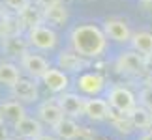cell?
<instances>
[{"mask_svg":"<svg viewBox=\"0 0 152 140\" xmlns=\"http://www.w3.org/2000/svg\"><path fill=\"white\" fill-rule=\"evenodd\" d=\"M72 47L83 58H98L107 47V36L96 25H81L72 32Z\"/></svg>","mask_w":152,"mask_h":140,"instance_id":"obj_1","label":"cell"},{"mask_svg":"<svg viewBox=\"0 0 152 140\" xmlns=\"http://www.w3.org/2000/svg\"><path fill=\"white\" fill-rule=\"evenodd\" d=\"M28 41H30L32 47H36L39 51H53L56 47V32L49 26H43V25H36L30 28L28 32Z\"/></svg>","mask_w":152,"mask_h":140,"instance_id":"obj_2","label":"cell"},{"mask_svg":"<svg viewBox=\"0 0 152 140\" xmlns=\"http://www.w3.org/2000/svg\"><path fill=\"white\" fill-rule=\"evenodd\" d=\"M109 105H111L113 110H116V112H120V114H126V116L137 107L135 105V95H133L128 88H124V86H115V88H111Z\"/></svg>","mask_w":152,"mask_h":140,"instance_id":"obj_3","label":"cell"},{"mask_svg":"<svg viewBox=\"0 0 152 140\" xmlns=\"http://www.w3.org/2000/svg\"><path fill=\"white\" fill-rule=\"evenodd\" d=\"M116 71L124 75H141L147 71V64H145V56L137 51L122 52L116 60Z\"/></svg>","mask_w":152,"mask_h":140,"instance_id":"obj_4","label":"cell"},{"mask_svg":"<svg viewBox=\"0 0 152 140\" xmlns=\"http://www.w3.org/2000/svg\"><path fill=\"white\" fill-rule=\"evenodd\" d=\"M103 32L109 39H113L116 43H128L132 41V36H133L130 32V26L122 19H107L103 22Z\"/></svg>","mask_w":152,"mask_h":140,"instance_id":"obj_5","label":"cell"},{"mask_svg":"<svg viewBox=\"0 0 152 140\" xmlns=\"http://www.w3.org/2000/svg\"><path fill=\"white\" fill-rule=\"evenodd\" d=\"M21 66L32 79H42L49 69V62L39 54L25 52V54H21Z\"/></svg>","mask_w":152,"mask_h":140,"instance_id":"obj_6","label":"cell"},{"mask_svg":"<svg viewBox=\"0 0 152 140\" xmlns=\"http://www.w3.org/2000/svg\"><path fill=\"white\" fill-rule=\"evenodd\" d=\"M56 103L60 105L64 116L79 118V116L85 114V103H86V99H83L81 95H77V93H62V95L56 99Z\"/></svg>","mask_w":152,"mask_h":140,"instance_id":"obj_7","label":"cell"},{"mask_svg":"<svg viewBox=\"0 0 152 140\" xmlns=\"http://www.w3.org/2000/svg\"><path fill=\"white\" fill-rule=\"evenodd\" d=\"M38 120L49 127H56L64 120V112L56 101H45L38 108Z\"/></svg>","mask_w":152,"mask_h":140,"instance_id":"obj_8","label":"cell"},{"mask_svg":"<svg viewBox=\"0 0 152 140\" xmlns=\"http://www.w3.org/2000/svg\"><path fill=\"white\" fill-rule=\"evenodd\" d=\"M42 80H43L45 88H47L49 92H53V93H62V92H66V88L69 86L68 75L64 73L60 67H58V69L49 67L47 73L42 77Z\"/></svg>","mask_w":152,"mask_h":140,"instance_id":"obj_9","label":"cell"},{"mask_svg":"<svg viewBox=\"0 0 152 140\" xmlns=\"http://www.w3.org/2000/svg\"><path fill=\"white\" fill-rule=\"evenodd\" d=\"M77 86L86 95H98L105 86V79L100 73H85L77 79Z\"/></svg>","mask_w":152,"mask_h":140,"instance_id":"obj_10","label":"cell"},{"mask_svg":"<svg viewBox=\"0 0 152 140\" xmlns=\"http://www.w3.org/2000/svg\"><path fill=\"white\" fill-rule=\"evenodd\" d=\"M15 131H17V135L21 138H26V140H34L43 133L42 121L36 120V118H26V116L21 121L15 123Z\"/></svg>","mask_w":152,"mask_h":140,"instance_id":"obj_11","label":"cell"},{"mask_svg":"<svg viewBox=\"0 0 152 140\" xmlns=\"http://www.w3.org/2000/svg\"><path fill=\"white\" fill-rule=\"evenodd\" d=\"M85 114L90 120H105L111 116V105L105 99H86L85 103Z\"/></svg>","mask_w":152,"mask_h":140,"instance_id":"obj_12","label":"cell"},{"mask_svg":"<svg viewBox=\"0 0 152 140\" xmlns=\"http://www.w3.org/2000/svg\"><path fill=\"white\" fill-rule=\"evenodd\" d=\"M13 95H15V99L25 101V103L36 101V97H38V86L30 79H19V82L13 86Z\"/></svg>","mask_w":152,"mask_h":140,"instance_id":"obj_13","label":"cell"},{"mask_svg":"<svg viewBox=\"0 0 152 140\" xmlns=\"http://www.w3.org/2000/svg\"><path fill=\"white\" fill-rule=\"evenodd\" d=\"M86 66L85 64V58L77 54V52H62L60 56H58V67L64 69V71H72V73H77L81 71Z\"/></svg>","mask_w":152,"mask_h":140,"instance_id":"obj_14","label":"cell"},{"mask_svg":"<svg viewBox=\"0 0 152 140\" xmlns=\"http://www.w3.org/2000/svg\"><path fill=\"white\" fill-rule=\"evenodd\" d=\"M53 129H55L56 136L62 138V140H75L79 136V133H81L79 125L75 123L73 120H69V118H64L60 123H58L56 127H53Z\"/></svg>","mask_w":152,"mask_h":140,"instance_id":"obj_15","label":"cell"},{"mask_svg":"<svg viewBox=\"0 0 152 140\" xmlns=\"http://www.w3.org/2000/svg\"><path fill=\"white\" fill-rule=\"evenodd\" d=\"M132 47H133V51L141 52L143 56L152 54V34L150 32H135L132 36Z\"/></svg>","mask_w":152,"mask_h":140,"instance_id":"obj_16","label":"cell"},{"mask_svg":"<svg viewBox=\"0 0 152 140\" xmlns=\"http://www.w3.org/2000/svg\"><path fill=\"white\" fill-rule=\"evenodd\" d=\"M21 79V73L19 69H17V66H13V64H0V84H6L10 86V88H13V86L19 82Z\"/></svg>","mask_w":152,"mask_h":140,"instance_id":"obj_17","label":"cell"},{"mask_svg":"<svg viewBox=\"0 0 152 140\" xmlns=\"http://www.w3.org/2000/svg\"><path fill=\"white\" fill-rule=\"evenodd\" d=\"M128 116L132 118L133 125L139 127V129H148V127H152V112L148 108H145L143 105L141 107H135Z\"/></svg>","mask_w":152,"mask_h":140,"instance_id":"obj_18","label":"cell"},{"mask_svg":"<svg viewBox=\"0 0 152 140\" xmlns=\"http://www.w3.org/2000/svg\"><path fill=\"white\" fill-rule=\"evenodd\" d=\"M2 112L6 116V120L13 121V125L17 123V121H21L23 118H25V108H23V105L19 101H10V103H4L2 107Z\"/></svg>","mask_w":152,"mask_h":140,"instance_id":"obj_19","label":"cell"},{"mask_svg":"<svg viewBox=\"0 0 152 140\" xmlns=\"http://www.w3.org/2000/svg\"><path fill=\"white\" fill-rule=\"evenodd\" d=\"M43 15H45V19H47L49 22H53V25H62V22L68 19V11H66V8H64L60 2L51 6V8H45Z\"/></svg>","mask_w":152,"mask_h":140,"instance_id":"obj_20","label":"cell"},{"mask_svg":"<svg viewBox=\"0 0 152 140\" xmlns=\"http://www.w3.org/2000/svg\"><path fill=\"white\" fill-rule=\"evenodd\" d=\"M23 13V21H25V25L26 26H36V25H42L39 22V13H36V11H32L30 8H26V9H23L21 11Z\"/></svg>","mask_w":152,"mask_h":140,"instance_id":"obj_21","label":"cell"},{"mask_svg":"<svg viewBox=\"0 0 152 140\" xmlns=\"http://www.w3.org/2000/svg\"><path fill=\"white\" fill-rule=\"evenodd\" d=\"M139 103L152 112V86H147L145 90H141V93H139Z\"/></svg>","mask_w":152,"mask_h":140,"instance_id":"obj_22","label":"cell"},{"mask_svg":"<svg viewBox=\"0 0 152 140\" xmlns=\"http://www.w3.org/2000/svg\"><path fill=\"white\" fill-rule=\"evenodd\" d=\"M115 127H116V129H118L120 133H130L135 125H133V121H132L130 116H128V118L124 120V114H122V118H118V120L115 121Z\"/></svg>","mask_w":152,"mask_h":140,"instance_id":"obj_23","label":"cell"},{"mask_svg":"<svg viewBox=\"0 0 152 140\" xmlns=\"http://www.w3.org/2000/svg\"><path fill=\"white\" fill-rule=\"evenodd\" d=\"M6 4L10 6V8H13L17 11H23L28 8V0H6Z\"/></svg>","mask_w":152,"mask_h":140,"instance_id":"obj_24","label":"cell"},{"mask_svg":"<svg viewBox=\"0 0 152 140\" xmlns=\"http://www.w3.org/2000/svg\"><path fill=\"white\" fill-rule=\"evenodd\" d=\"M36 2L42 6V8L45 9V8H51V6H55V4H58L60 0H36Z\"/></svg>","mask_w":152,"mask_h":140,"instance_id":"obj_25","label":"cell"},{"mask_svg":"<svg viewBox=\"0 0 152 140\" xmlns=\"http://www.w3.org/2000/svg\"><path fill=\"white\" fill-rule=\"evenodd\" d=\"M34 140H58L56 136H53V135H45V133H42L38 138H34Z\"/></svg>","mask_w":152,"mask_h":140,"instance_id":"obj_26","label":"cell"},{"mask_svg":"<svg viewBox=\"0 0 152 140\" xmlns=\"http://www.w3.org/2000/svg\"><path fill=\"white\" fill-rule=\"evenodd\" d=\"M145 64H147V71H150V73H152V54L145 56Z\"/></svg>","mask_w":152,"mask_h":140,"instance_id":"obj_27","label":"cell"},{"mask_svg":"<svg viewBox=\"0 0 152 140\" xmlns=\"http://www.w3.org/2000/svg\"><path fill=\"white\" fill-rule=\"evenodd\" d=\"M139 140H152V131H147V133H143L141 138Z\"/></svg>","mask_w":152,"mask_h":140,"instance_id":"obj_28","label":"cell"},{"mask_svg":"<svg viewBox=\"0 0 152 140\" xmlns=\"http://www.w3.org/2000/svg\"><path fill=\"white\" fill-rule=\"evenodd\" d=\"M0 140H8V133H6V129H2V127H0Z\"/></svg>","mask_w":152,"mask_h":140,"instance_id":"obj_29","label":"cell"},{"mask_svg":"<svg viewBox=\"0 0 152 140\" xmlns=\"http://www.w3.org/2000/svg\"><path fill=\"white\" fill-rule=\"evenodd\" d=\"M4 120H6V116H4V112H2V108H0V127L4 125Z\"/></svg>","mask_w":152,"mask_h":140,"instance_id":"obj_30","label":"cell"}]
</instances>
